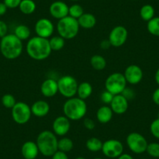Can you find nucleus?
<instances>
[{"instance_id": "f257e3e1", "label": "nucleus", "mask_w": 159, "mask_h": 159, "mask_svg": "<svg viewBox=\"0 0 159 159\" xmlns=\"http://www.w3.org/2000/svg\"><path fill=\"white\" fill-rule=\"evenodd\" d=\"M26 52L29 57L37 61L45 60L52 53L49 41L47 38L35 36L27 41Z\"/></svg>"}, {"instance_id": "f03ea898", "label": "nucleus", "mask_w": 159, "mask_h": 159, "mask_svg": "<svg viewBox=\"0 0 159 159\" xmlns=\"http://www.w3.org/2000/svg\"><path fill=\"white\" fill-rule=\"evenodd\" d=\"M24 49V45L21 40H20L14 34H8L0 41V52L2 56L6 59H17L21 56Z\"/></svg>"}, {"instance_id": "7ed1b4c3", "label": "nucleus", "mask_w": 159, "mask_h": 159, "mask_svg": "<svg viewBox=\"0 0 159 159\" xmlns=\"http://www.w3.org/2000/svg\"><path fill=\"white\" fill-rule=\"evenodd\" d=\"M64 116L70 120L78 121L83 119L88 111V105L86 102L78 97L67 98L62 107Z\"/></svg>"}, {"instance_id": "20e7f679", "label": "nucleus", "mask_w": 159, "mask_h": 159, "mask_svg": "<svg viewBox=\"0 0 159 159\" xmlns=\"http://www.w3.org/2000/svg\"><path fill=\"white\" fill-rule=\"evenodd\" d=\"M39 152L45 157H52L58 151L57 136L50 130H43L37 137Z\"/></svg>"}, {"instance_id": "39448f33", "label": "nucleus", "mask_w": 159, "mask_h": 159, "mask_svg": "<svg viewBox=\"0 0 159 159\" xmlns=\"http://www.w3.org/2000/svg\"><path fill=\"white\" fill-rule=\"evenodd\" d=\"M56 30L59 36L65 40H70L74 38L78 34L80 26L77 20L67 16L59 20L56 25Z\"/></svg>"}, {"instance_id": "423d86ee", "label": "nucleus", "mask_w": 159, "mask_h": 159, "mask_svg": "<svg viewBox=\"0 0 159 159\" xmlns=\"http://www.w3.org/2000/svg\"><path fill=\"white\" fill-rule=\"evenodd\" d=\"M126 84L127 82L124 75L119 72L111 73L105 82V90L111 93L113 95L122 94L126 89Z\"/></svg>"}, {"instance_id": "0eeeda50", "label": "nucleus", "mask_w": 159, "mask_h": 159, "mask_svg": "<svg viewBox=\"0 0 159 159\" xmlns=\"http://www.w3.org/2000/svg\"><path fill=\"white\" fill-rule=\"evenodd\" d=\"M59 93L66 98H71L76 94L78 82L73 76L65 75L57 80Z\"/></svg>"}, {"instance_id": "6e6552de", "label": "nucleus", "mask_w": 159, "mask_h": 159, "mask_svg": "<svg viewBox=\"0 0 159 159\" xmlns=\"http://www.w3.org/2000/svg\"><path fill=\"white\" fill-rule=\"evenodd\" d=\"M11 115L15 123L19 125H24L30 121L32 112L30 107L27 103L18 102L11 109Z\"/></svg>"}, {"instance_id": "1a4fd4ad", "label": "nucleus", "mask_w": 159, "mask_h": 159, "mask_svg": "<svg viewBox=\"0 0 159 159\" xmlns=\"http://www.w3.org/2000/svg\"><path fill=\"white\" fill-rule=\"evenodd\" d=\"M126 144L133 153L137 154L146 152L148 143L146 138L140 133L132 132L129 134L126 139Z\"/></svg>"}, {"instance_id": "9d476101", "label": "nucleus", "mask_w": 159, "mask_h": 159, "mask_svg": "<svg viewBox=\"0 0 159 159\" xmlns=\"http://www.w3.org/2000/svg\"><path fill=\"white\" fill-rule=\"evenodd\" d=\"M123 144L120 140L109 139L103 142L102 151L105 157L108 158H117L123 153Z\"/></svg>"}, {"instance_id": "9b49d317", "label": "nucleus", "mask_w": 159, "mask_h": 159, "mask_svg": "<svg viewBox=\"0 0 159 159\" xmlns=\"http://www.w3.org/2000/svg\"><path fill=\"white\" fill-rule=\"evenodd\" d=\"M128 38V30L121 25L113 27L108 35V41L112 47L119 48L126 43Z\"/></svg>"}, {"instance_id": "f8f14e48", "label": "nucleus", "mask_w": 159, "mask_h": 159, "mask_svg": "<svg viewBox=\"0 0 159 159\" xmlns=\"http://www.w3.org/2000/svg\"><path fill=\"white\" fill-rule=\"evenodd\" d=\"M54 30V24L48 18H41L35 24L34 31L37 36L41 38L49 39L53 36Z\"/></svg>"}, {"instance_id": "ddd939ff", "label": "nucleus", "mask_w": 159, "mask_h": 159, "mask_svg": "<svg viewBox=\"0 0 159 159\" xmlns=\"http://www.w3.org/2000/svg\"><path fill=\"white\" fill-rule=\"evenodd\" d=\"M123 75L126 78L127 84L135 85L141 81L143 79V73L142 69L139 66L132 64L126 67Z\"/></svg>"}, {"instance_id": "4468645a", "label": "nucleus", "mask_w": 159, "mask_h": 159, "mask_svg": "<svg viewBox=\"0 0 159 159\" xmlns=\"http://www.w3.org/2000/svg\"><path fill=\"white\" fill-rule=\"evenodd\" d=\"M70 120L65 116H57L52 123V132L56 136L65 137L70 129Z\"/></svg>"}, {"instance_id": "2eb2a0df", "label": "nucleus", "mask_w": 159, "mask_h": 159, "mask_svg": "<svg viewBox=\"0 0 159 159\" xmlns=\"http://www.w3.org/2000/svg\"><path fill=\"white\" fill-rule=\"evenodd\" d=\"M109 106L112 110L113 113L117 115H123L128 110L129 101L122 94H116L113 97Z\"/></svg>"}, {"instance_id": "dca6fc26", "label": "nucleus", "mask_w": 159, "mask_h": 159, "mask_svg": "<svg viewBox=\"0 0 159 159\" xmlns=\"http://www.w3.org/2000/svg\"><path fill=\"white\" fill-rule=\"evenodd\" d=\"M50 15L56 20H61L69 16V7L62 1H55L49 7Z\"/></svg>"}, {"instance_id": "f3484780", "label": "nucleus", "mask_w": 159, "mask_h": 159, "mask_svg": "<svg viewBox=\"0 0 159 159\" xmlns=\"http://www.w3.org/2000/svg\"><path fill=\"white\" fill-rule=\"evenodd\" d=\"M41 93L45 98H52L59 93L57 80L48 78L41 85Z\"/></svg>"}, {"instance_id": "a211bd4d", "label": "nucleus", "mask_w": 159, "mask_h": 159, "mask_svg": "<svg viewBox=\"0 0 159 159\" xmlns=\"http://www.w3.org/2000/svg\"><path fill=\"white\" fill-rule=\"evenodd\" d=\"M39 153L36 142L32 140L24 142L21 147V154L24 159H35Z\"/></svg>"}, {"instance_id": "6ab92c4d", "label": "nucleus", "mask_w": 159, "mask_h": 159, "mask_svg": "<svg viewBox=\"0 0 159 159\" xmlns=\"http://www.w3.org/2000/svg\"><path fill=\"white\" fill-rule=\"evenodd\" d=\"M32 115L38 118L46 116L50 111V105L46 101L38 100L32 104L30 106Z\"/></svg>"}, {"instance_id": "aec40b11", "label": "nucleus", "mask_w": 159, "mask_h": 159, "mask_svg": "<svg viewBox=\"0 0 159 159\" xmlns=\"http://www.w3.org/2000/svg\"><path fill=\"white\" fill-rule=\"evenodd\" d=\"M113 111L110 106L108 105H103L101 106L97 110L96 112V118H97L98 121L102 124H106L109 123L112 119Z\"/></svg>"}, {"instance_id": "412c9836", "label": "nucleus", "mask_w": 159, "mask_h": 159, "mask_svg": "<svg viewBox=\"0 0 159 159\" xmlns=\"http://www.w3.org/2000/svg\"><path fill=\"white\" fill-rule=\"evenodd\" d=\"M80 27L84 29H91L97 24V19L92 13H84L79 19H77Z\"/></svg>"}, {"instance_id": "4be33fe9", "label": "nucleus", "mask_w": 159, "mask_h": 159, "mask_svg": "<svg viewBox=\"0 0 159 159\" xmlns=\"http://www.w3.org/2000/svg\"><path fill=\"white\" fill-rule=\"evenodd\" d=\"M92 85L88 82H82L78 84L76 94H77L78 98H80V99H83L84 101L87 100L92 94Z\"/></svg>"}, {"instance_id": "5701e85b", "label": "nucleus", "mask_w": 159, "mask_h": 159, "mask_svg": "<svg viewBox=\"0 0 159 159\" xmlns=\"http://www.w3.org/2000/svg\"><path fill=\"white\" fill-rule=\"evenodd\" d=\"M18 8L24 14L30 15L35 12L37 5L34 0H22Z\"/></svg>"}, {"instance_id": "b1692460", "label": "nucleus", "mask_w": 159, "mask_h": 159, "mask_svg": "<svg viewBox=\"0 0 159 159\" xmlns=\"http://www.w3.org/2000/svg\"><path fill=\"white\" fill-rule=\"evenodd\" d=\"M90 63H91L92 68L98 71L105 70L107 65L106 59L101 55H94L91 58Z\"/></svg>"}, {"instance_id": "393cba45", "label": "nucleus", "mask_w": 159, "mask_h": 159, "mask_svg": "<svg viewBox=\"0 0 159 159\" xmlns=\"http://www.w3.org/2000/svg\"><path fill=\"white\" fill-rule=\"evenodd\" d=\"M155 10L154 8L150 4L143 5L140 10V16L143 20L148 22L152 18L154 17Z\"/></svg>"}, {"instance_id": "a878e982", "label": "nucleus", "mask_w": 159, "mask_h": 159, "mask_svg": "<svg viewBox=\"0 0 159 159\" xmlns=\"http://www.w3.org/2000/svg\"><path fill=\"white\" fill-rule=\"evenodd\" d=\"M52 51L58 52L62 50L65 46V39L59 35L52 36L48 39Z\"/></svg>"}, {"instance_id": "bb28decb", "label": "nucleus", "mask_w": 159, "mask_h": 159, "mask_svg": "<svg viewBox=\"0 0 159 159\" xmlns=\"http://www.w3.org/2000/svg\"><path fill=\"white\" fill-rule=\"evenodd\" d=\"M73 141L69 137H62V138L58 140V151L68 153L73 150Z\"/></svg>"}, {"instance_id": "cd10ccee", "label": "nucleus", "mask_w": 159, "mask_h": 159, "mask_svg": "<svg viewBox=\"0 0 159 159\" xmlns=\"http://www.w3.org/2000/svg\"><path fill=\"white\" fill-rule=\"evenodd\" d=\"M14 34L21 41H25L30 38V30L27 25L20 24L16 26L14 30Z\"/></svg>"}, {"instance_id": "c85d7f7f", "label": "nucleus", "mask_w": 159, "mask_h": 159, "mask_svg": "<svg viewBox=\"0 0 159 159\" xmlns=\"http://www.w3.org/2000/svg\"><path fill=\"white\" fill-rule=\"evenodd\" d=\"M103 142L98 137H91L86 142V148L91 152H98L102 151Z\"/></svg>"}, {"instance_id": "c756f323", "label": "nucleus", "mask_w": 159, "mask_h": 159, "mask_svg": "<svg viewBox=\"0 0 159 159\" xmlns=\"http://www.w3.org/2000/svg\"><path fill=\"white\" fill-rule=\"evenodd\" d=\"M147 29L151 34L159 37V16H154L148 21Z\"/></svg>"}, {"instance_id": "7c9ffc66", "label": "nucleus", "mask_w": 159, "mask_h": 159, "mask_svg": "<svg viewBox=\"0 0 159 159\" xmlns=\"http://www.w3.org/2000/svg\"><path fill=\"white\" fill-rule=\"evenodd\" d=\"M84 13V8L80 4L75 3L69 7V16L74 19H79Z\"/></svg>"}, {"instance_id": "2f4dec72", "label": "nucleus", "mask_w": 159, "mask_h": 159, "mask_svg": "<svg viewBox=\"0 0 159 159\" xmlns=\"http://www.w3.org/2000/svg\"><path fill=\"white\" fill-rule=\"evenodd\" d=\"M1 101H2V105H3L5 108H10V109H12L16 103V98H15L14 96L12 95L11 94H4L2 97Z\"/></svg>"}, {"instance_id": "473e14b6", "label": "nucleus", "mask_w": 159, "mask_h": 159, "mask_svg": "<svg viewBox=\"0 0 159 159\" xmlns=\"http://www.w3.org/2000/svg\"><path fill=\"white\" fill-rule=\"evenodd\" d=\"M146 152L151 157H156V158L159 157V143L153 142V143H148Z\"/></svg>"}, {"instance_id": "72a5a7b5", "label": "nucleus", "mask_w": 159, "mask_h": 159, "mask_svg": "<svg viewBox=\"0 0 159 159\" xmlns=\"http://www.w3.org/2000/svg\"><path fill=\"white\" fill-rule=\"evenodd\" d=\"M150 130H151V134L156 139L159 140V118H157L156 119H154V121L151 123Z\"/></svg>"}, {"instance_id": "f704fd0d", "label": "nucleus", "mask_w": 159, "mask_h": 159, "mask_svg": "<svg viewBox=\"0 0 159 159\" xmlns=\"http://www.w3.org/2000/svg\"><path fill=\"white\" fill-rule=\"evenodd\" d=\"M113 97H114V95H113L111 93H110L109 91L105 90V91H102V93L101 94L100 98L101 101H102L104 104H105V105H110V103H111V101H112Z\"/></svg>"}, {"instance_id": "c9c22d12", "label": "nucleus", "mask_w": 159, "mask_h": 159, "mask_svg": "<svg viewBox=\"0 0 159 159\" xmlns=\"http://www.w3.org/2000/svg\"><path fill=\"white\" fill-rule=\"evenodd\" d=\"M22 0H3V2L8 9H15L19 7Z\"/></svg>"}, {"instance_id": "e433bc0d", "label": "nucleus", "mask_w": 159, "mask_h": 159, "mask_svg": "<svg viewBox=\"0 0 159 159\" xmlns=\"http://www.w3.org/2000/svg\"><path fill=\"white\" fill-rule=\"evenodd\" d=\"M84 126L88 130H93L95 128V123L93 119L90 118H85L84 119Z\"/></svg>"}, {"instance_id": "4c0bfd02", "label": "nucleus", "mask_w": 159, "mask_h": 159, "mask_svg": "<svg viewBox=\"0 0 159 159\" xmlns=\"http://www.w3.org/2000/svg\"><path fill=\"white\" fill-rule=\"evenodd\" d=\"M8 34V26L3 20H0V38Z\"/></svg>"}, {"instance_id": "58836bf2", "label": "nucleus", "mask_w": 159, "mask_h": 159, "mask_svg": "<svg viewBox=\"0 0 159 159\" xmlns=\"http://www.w3.org/2000/svg\"><path fill=\"white\" fill-rule=\"evenodd\" d=\"M122 94H123V95L124 96L128 101L133 99L134 98V96H135V93H134V90L131 89V88H126V89L123 91V92L122 93Z\"/></svg>"}, {"instance_id": "ea45409f", "label": "nucleus", "mask_w": 159, "mask_h": 159, "mask_svg": "<svg viewBox=\"0 0 159 159\" xmlns=\"http://www.w3.org/2000/svg\"><path fill=\"white\" fill-rule=\"evenodd\" d=\"M52 159H69V157L68 155H67V153L57 151L52 156Z\"/></svg>"}, {"instance_id": "a19ab883", "label": "nucleus", "mask_w": 159, "mask_h": 159, "mask_svg": "<svg viewBox=\"0 0 159 159\" xmlns=\"http://www.w3.org/2000/svg\"><path fill=\"white\" fill-rule=\"evenodd\" d=\"M152 100L157 105H159V88L153 92Z\"/></svg>"}, {"instance_id": "79ce46f5", "label": "nucleus", "mask_w": 159, "mask_h": 159, "mask_svg": "<svg viewBox=\"0 0 159 159\" xmlns=\"http://www.w3.org/2000/svg\"><path fill=\"white\" fill-rule=\"evenodd\" d=\"M111 44H110L109 41H108V39L107 40H103V41H102L100 43V47L103 50H107L108 49V48L111 47Z\"/></svg>"}, {"instance_id": "37998d69", "label": "nucleus", "mask_w": 159, "mask_h": 159, "mask_svg": "<svg viewBox=\"0 0 159 159\" xmlns=\"http://www.w3.org/2000/svg\"><path fill=\"white\" fill-rule=\"evenodd\" d=\"M7 7L5 5L4 2H0V16H3L6 14L7 11Z\"/></svg>"}, {"instance_id": "c03bdc74", "label": "nucleus", "mask_w": 159, "mask_h": 159, "mask_svg": "<svg viewBox=\"0 0 159 159\" xmlns=\"http://www.w3.org/2000/svg\"><path fill=\"white\" fill-rule=\"evenodd\" d=\"M117 159H134V157L130 154H126V153H123L119 157H117Z\"/></svg>"}, {"instance_id": "a18cd8bd", "label": "nucleus", "mask_w": 159, "mask_h": 159, "mask_svg": "<svg viewBox=\"0 0 159 159\" xmlns=\"http://www.w3.org/2000/svg\"><path fill=\"white\" fill-rule=\"evenodd\" d=\"M154 79H155L156 83L159 85V68L157 69V71H156L155 75H154Z\"/></svg>"}, {"instance_id": "49530a36", "label": "nucleus", "mask_w": 159, "mask_h": 159, "mask_svg": "<svg viewBox=\"0 0 159 159\" xmlns=\"http://www.w3.org/2000/svg\"><path fill=\"white\" fill-rule=\"evenodd\" d=\"M75 159H85V158H84V157H76Z\"/></svg>"}, {"instance_id": "de8ad7c7", "label": "nucleus", "mask_w": 159, "mask_h": 159, "mask_svg": "<svg viewBox=\"0 0 159 159\" xmlns=\"http://www.w3.org/2000/svg\"><path fill=\"white\" fill-rule=\"evenodd\" d=\"M70 1H73V2H77V1H80V0H70Z\"/></svg>"}, {"instance_id": "09e8293b", "label": "nucleus", "mask_w": 159, "mask_h": 159, "mask_svg": "<svg viewBox=\"0 0 159 159\" xmlns=\"http://www.w3.org/2000/svg\"><path fill=\"white\" fill-rule=\"evenodd\" d=\"M94 159H103V158H102V157H95V158Z\"/></svg>"}, {"instance_id": "8fccbe9b", "label": "nucleus", "mask_w": 159, "mask_h": 159, "mask_svg": "<svg viewBox=\"0 0 159 159\" xmlns=\"http://www.w3.org/2000/svg\"><path fill=\"white\" fill-rule=\"evenodd\" d=\"M132 1H137V0H132Z\"/></svg>"}, {"instance_id": "3c124183", "label": "nucleus", "mask_w": 159, "mask_h": 159, "mask_svg": "<svg viewBox=\"0 0 159 159\" xmlns=\"http://www.w3.org/2000/svg\"><path fill=\"white\" fill-rule=\"evenodd\" d=\"M141 159H147V158H141Z\"/></svg>"}]
</instances>
